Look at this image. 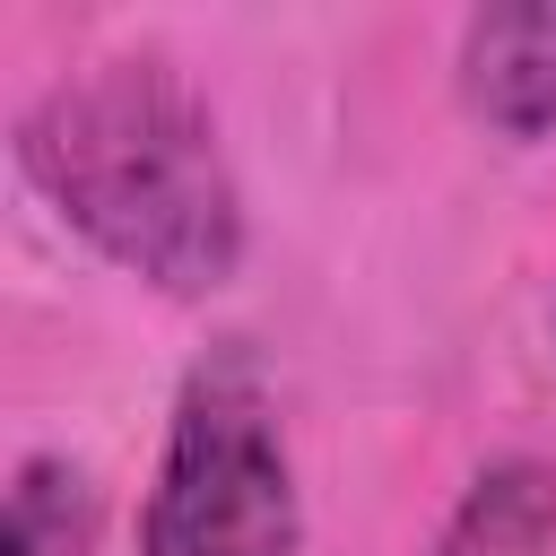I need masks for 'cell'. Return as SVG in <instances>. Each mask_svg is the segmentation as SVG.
<instances>
[{"instance_id": "3", "label": "cell", "mask_w": 556, "mask_h": 556, "mask_svg": "<svg viewBox=\"0 0 556 556\" xmlns=\"http://www.w3.org/2000/svg\"><path fill=\"white\" fill-rule=\"evenodd\" d=\"M460 104L495 139L530 148L556 130V0H495L460 17Z\"/></svg>"}, {"instance_id": "1", "label": "cell", "mask_w": 556, "mask_h": 556, "mask_svg": "<svg viewBox=\"0 0 556 556\" xmlns=\"http://www.w3.org/2000/svg\"><path fill=\"white\" fill-rule=\"evenodd\" d=\"M17 174L122 278L200 304L243 269V182L208 96L165 52H104L17 113Z\"/></svg>"}, {"instance_id": "6", "label": "cell", "mask_w": 556, "mask_h": 556, "mask_svg": "<svg viewBox=\"0 0 556 556\" xmlns=\"http://www.w3.org/2000/svg\"><path fill=\"white\" fill-rule=\"evenodd\" d=\"M547 321H556V304H547Z\"/></svg>"}, {"instance_id": "2", "label": "cell", "mask_w": 556, "mask_h": 556, "mask_svg": "<svg viewBox=\"0 0 556 556\" xmlns=\"http://www.w3.org/2000/svg\"><path fill=\"white\" fill-rule=\"evenodd\" d=\"M304 486L287 460L269 365L243 339H217L165 417V452L139 504V556H295Z\"/></svg>"}, {"instance_id": "4", "label": "cell", "mask_w": 556, "mask_h": 556, "mask_svg": "<svg viewBox=\"0 0 556 556\" xmlns=\"http://www.w3.org/2000/svg\"><path fill=\"white\" fill-rule=\"evenodd\" d=\"M547 547H556V469L530 452H504L460 486L426 556H547Z\"/></svg>"}, {"instance_id": "5", "label": "cell", "mask_w": 556, "mask_h": 556, "mask_svg": "<svg viewBox=\"0 0 556 556\" xmlns=\"http://www.w3.org/2000/svg\"><path fill=\"white\" fill-rule=\"evenodd\" d=\"M104 530V495L87 478V460L70 452H26L9 469V521H0V556H96Z\"/></svg>"}]
</instances>
